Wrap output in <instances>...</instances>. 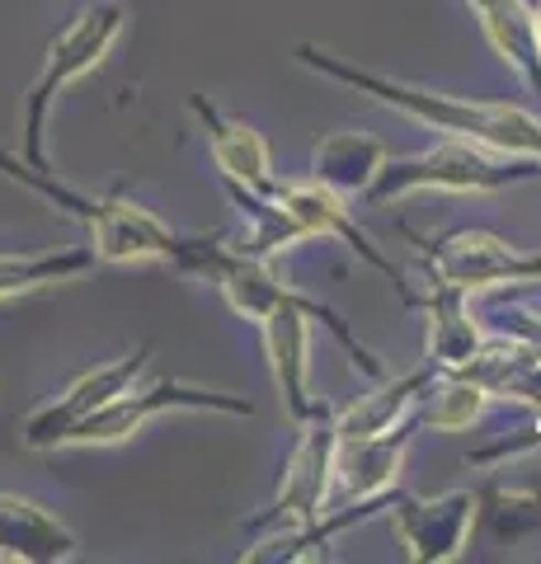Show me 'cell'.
<instances>
[{"mask_svg":"<svg viewBox=\"0 0 541 564\" xmlns=\"http://www.w3.org/2000/svg\"><path fill=\"white\" fill-rule=\"evenodd\" d=\"M0 170H10L14 180L33 184L43 198H52L57 207L72 212V217H80L85 236H90V250L104 263H147V259H161V263H170V269L213 282L221 273L226 254H231V245H226L221 236H194V240L174 236L161 217H151L142 203H128L123 193H109V198H85V193H72V188L52 184L47 174L20 165L6 151H0Z\"/></svg>","mask_w":541,"mask_h":564,"instance_id":"1","label":"cell"},{"mask_svg":"<svg viewBox=\"0 0 541 564\" xmlns=\"http://www.w3.org/2000/svg\"><path fill=\"white\" fill-rule=\"evenodd\" d=\"M226 193H231V203L240 207V217L250 221V236L246 245H236L240 254H255V259H273L278 250H292L296 240H306V231L296 226L283 207H278L269 193H255V188H240L226 180Z\"/></svg>","mask_w":541,"mask_h":564,"instance_id":"21","label":"cell"},{"mask_svg":"<svg viewBox=\"0 0 541 564\" xmlns=\"http://www.w3.org/2000/svg\"><path fill=\"white\" fill-rule=\"evenodd\" d=\"M306 321H321L329 334H335V339L344 344V352L354 358V367H363L368 381L387 377V367L377 362V352L348 329V321L335 306L316 302V296H302L292 288L283 302H273L264 311V321H259V329H264V348H269V367H273V386H278V400H283L292 429L321 404V395H311V334H306Z\"/></svg>","mask_w":541,"mask_h":564,"instance_id":"4","label":"cell"},{"mask_svg":"<svg viewBox=\"0 0 541 564\" xmlns=\"http://www.w3.org/2000/svg\"><path fill=\"white\" fill-rule=\"evenodd\" d=\"M335 410L321 400L302 423H296V443L283 466V485H278L273 503L259 518H250V536L283 532V527H306L329 508V489H335Z\"/></svg>","mask_w":541,"mask_h":564,"instance_id":"5","label":"cell"},{"mask_svg":"<svg viewBox=\"0 0 541 564\" xmlns=\"http://www.w3.org/2000/svg\"><path fill=\"white\" fill-rule=\"evenodd\" d=\"M296 62L316 76H329L339 85H354L358 95H372L377 104H391V109L410 113L414 122L443 132V137H466L480 141L490 151H509V155H537L541 161V118L513 109V104H490V99H462V95H443V90H424V85H405V80H387L372 76L354 62L335 57L321 43H302L296 47Z\"/></svg>","mask_w":541,"mask_h":564,"instance_id":"2","label":"cell"},{"mask_svg":"<svg viewBox=\"0 0 541 564\" xmlns=\"http://www.w3.org/2000/svg\"><path fill=\"white\" fill-rule=\"evenodd\" d=\"M532 452H541V414H537L532 429L499 437V443H490V447L466 452V466H504V462H522V456H532Z\"/></svg>","mask_w":541,"mask_h":564,"instance_id":"24","label":"cell"},{"mask_svg":"<svg viewBox=\"0 0 541 564\" xmlns=\"http://www.w3.org/2000/svg\"><path fill=\"white\" fill-rule=\"evenodd\" d=\"M165 410H221V414H255V404L246 395H221V391H203V386H188V381H174V377H161L147 391H118L109 404L90 410L72 433L66 443L76 447H90V443H123L142 429L147 419L165 414Z\"/></svg>","mask_w":541,"mask_h":564,"instance_id":"9","label":"cell"},{"mask_svg":"<svg viewBox=\"0 0 541 564\" xmlns=\"http://www.w3.org/2000/svg\"><path fill=\"white\" fill-rule=\"evenodd\" d=\"M485 404H490V395H485L476 381H466L462 372H433L424 381V391H419L410 414H414L419 429L462 433L485 414Z\"/></svg>","mask_w":541,"mask_h":564,"instance_id":"20","label":"cell"},{"mask_svg":"<svg viewBox=\"0 0 541 564\" xmlns=\"http://www.w3.org/2000/svg\"><path fill=\"white\" fill-rule=\"evenodd\" d=\"M95 250H57V254H0V296L52 288V282H72L95 269Z\"/></svg>","mask_w":541,"mask_h":564,"instance_id":"23","label":"cell"},{"mask_svg":"<svg viewBox=\"0 0 541 564\" xmlns=\"http://www.w3.org/2000/svg\"><path fill=\"white\" fill-rule=\"evenodd\" d=\"M414 429L419 423L410 414L387 433L354 437V443H335V489H339V499L344 503L348 499H377V494L396 489Z\"/></svg>","mask_w":541,"mask_h":564,"instance_id":"13","label":"cell"},{"mask_svg":"<svg viewBox=\"0 0 541 564\" xmlns=\"http://www.w3.org/2000/svg\"><path fill=\"white\" fill-rule=\"evenodd\" d=\"M387 518L396 527V541L405 545V555L414 564H452L470 545V532L480 522V499L476 489H447L439 499L391 489Z\"/></svg>","mask_w":541,"mask_h":564,"instance_id":"8","label":"cell"},{"mask_svg":"<svg viewBox=\"0 0 541 564\" xmlns=\"http://www.w3.org/2000/svg\"><path fill=\"white\" fill-rule=\"evenodd\" d=\"M269 198L288 212V217L302 226L306 236H335V240H344L348 250H354L363 263H372V269L391 282V288L400 292V302L405 306H414V292L405 288V278H400V269L377 250V240L363 231V226L348 217V198H339V193H329L325 184H316V180H273L269 184Z\"/></svg>","mask_w":541,"mask_h":564,"instance_id":"10","label":"cell"},{"mask_svg":"<svg viewBox=\"0 0 541 564\" xmlns=\"http://www.w3.org/2000/svg\"><path fill=\"white\" fill-rule=\"evenodd\" d=\"M541 180V161L537 155H509V151H490L480 141L466 137H443L419 155H400V161H381L377 180L363 193V203L387 207L396 198L424 188H443V193H499L513 184H532Z\"/></svg>","mask_w":541,"mask_h":564,"instance_id":"3","label":"cell"},{"mask_svg":"<svg viewBox=\"0 0 541 564\" xmlns=\"http://www.w3.org/2000/svg\"><path fill=\"white\" fill-rule=\"evenodd\" d=\"M429 278H443L462 292H495L509 282H541V254H528L490 231H447V236H419L405 226Z\"/></svg>","mask_w":541,"mask_h":564,"instance_id":"7","label":"cell"},{"mask_svg":"<svg viewBox=\"0 0 541 564\" xmlns=\"http://www.w3.org/2000/svg\"><path fill=\"white\" fill-rule=\"evenodd\" d=\"M80 541L66 527L20 494H0V560L6 564H57L76 560Z\"/></svg>","mask_w":541,"mask_h":564,"instance_id":"17","label":"cell"},{"mask_svg":"<svg viewBox=\"0 0 541 564\" xmlns=\"http://www.w3.org/2000/svg\"><path fill=\"white\" fill-rule=\"evenodd\" d=\"M414 306H424V315H429L424 362L433 372H457L462 362L476 358V348L485 344V325L470 315V292L452 288L443 278H429V292L414 296Z\"/></svg>","mask_w":541,"mask_h":564,"instance_id":"14","label":"cell"},{"mask_svg":"<svg viewBox=\"0 0 541 564\" xmlns=\"http://www.w3.org/2000/svg\"><path fill=\"white\" fill-rule=\"evenodd\" d=\"M188 113L203 122L207 147H213V161L221 170V180H231L240 188H255V193H269V184H273L269 141L259 137L250 122L221 113L217 104H207L203 95H188Z\"/></svg>","mask_w":541,"mask_h":564,"instance_id":"15","label":"cell"},{"mask_svg":"<svg viewBox=\"0 0 541 564\" xmlns=\"http://www.w3.org/2000/svg\"><path fill=\"white\" fill-rule=\"evenodd\" d=\"M457 372L466 381H476L490 400H513L522 410L541 414V339L485 329V344L476 348V358L462 362Z\"/></svg>","mask_w":541,"mask_h":564,"instance_id":"12","label":"cell"},{"mask_svg":"<svg viewBox=\"0 0 541 564\" xmlns=\"http://www.w3.org/2000/svg\"><path fill=\"white\" fill-rule=\"evenodd\" d=\"M147 362H151V344H137L128 358H113V362L95 367V372H85L80 381L66 386L57 400H47L43 410H33V414H29V423H24V443H29V447H62V443H66V433H72L90 410L109 404L118 391H128V386L147 372Z\"/></svg>","mask_w":541,"mask_h":564,"instance_id":"11","label":"cell"},{"mask_svg":"<svg viewBox=\"0 0 541 564\" xmlns=\"http://www.w3.org/2000/svg\"><path fill=\"white\" fill-rule=\"evenodd\" d=\"M466 6L480 20V33L499 52V62H509L541 99V6L532 0H466Z\"/></svg>","mask_w":541,"mask_h":564,"instance_id":"16","label":"cell"},{"mask_svg":"<svg viewBox=\"0 0 541 564\" xmlns=\"http://www.w3.org/2000/svg\"><path fill=\"white\" fill-rule=\"evenodd\" d=\"M476 499L499 541L541 532V480H490L476 489Z\"/></svg>","mask_w":541,"mask_h":564,"instance_id":"22","label":"cell"},{"mask_svg":"<svg viewBox=\"0 0 541 564\" xmlns=\"http://www.w3.org/2000/svg\"><path fill=\"white\" fill-rule=\"evenodd\" d=\"M387 155V141L372 132H329L311 151V180L339 193V198H363Z\"/></svg>","mask_w":541,"mask_h":564,"instance_id":"18","label":"cell"},{"mask_svg":"<svg viewBox=\"0 0 541 564\" xmlns=\"http://www.w3.org/2000/svg\"><path fill=\"white\" fill-rule=\"evenodd\" d=\"M123 20H128L123 6H85L76 20L57 33V43L47 47V62L39 70V80L29 85V109H24V155H29L33 170H47V161H43V113H47L52 95L104 62V52H109L113 39L123 33Z\"/></svg>","mask_w":541,"mask_h":564,"instance_id":"6","label":"cell"},{"mask_svg":"<svg viewBox=\"0 0 541 564\" xmlns=\"http://www.w3.org/2000/svg\"><path fill=\"white\" fill-rule=\"evenodd\" d=\"M433 377V367H414L405 377H381L372 381L368 395H358V404H348L344 414H335V437L339 443H354V437H372V433H387L396 429L400 419H410L419 391H424V381Z\"/></svg>","mask_w":541,"mask_h":564,"instance_id":"19","label":"cell"}]
</instances>
